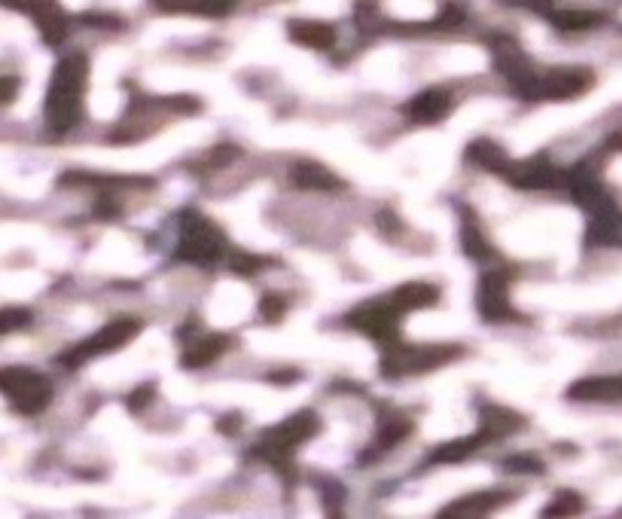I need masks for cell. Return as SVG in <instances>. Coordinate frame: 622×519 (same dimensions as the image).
Returning a JSON list of instances; mask_svg holds the SVG:
<instances>
[{
    "mask_svg": "<svg viewBox=\"0 0 622 519\" xmlns=\"http://www.w3.org/2000/svg\"><path fill=\"white\" fill-rule=\"evenodd\" d=\"M80 89H83V62L80 59H68L58 68L52 89H49V120L52 126L65 129L77 120V104H80Z\"/></svg>",
    "mask_w": 622,
    "mask_h": 519,
    "instance_id": "6da1fadb",
    "label": "cell"
},
{
    "mask_svg": "<svg viewBox=\"0 0 622 519\" xmlns=\"http://www.w3.org/2000/svg\"><path fill=\"white\" fill-rule=\"evenodd\" d=\"M0 391H4L13 400V407L22 413H37L49 400V382L40 373L22 370V367L0 370Z\"/></svg>",
    "mask_w": 622,
    "mask_h": 519,
    "instance_id": "7a4b0ae2",
    "label": "cell"
},
{
    "mask_svg": "<svg viewBox=\"0 0 622 519\" xmlns=\"http://www.w3.org/2000/svg\"><path fill=\"white\" fill-rule=\"evenodd\" d=\"M28 321V312L22 309H7V312H0V333H10L16 327H22Z\"/></svg>",
    "mask_w": 622,
    "mask_h": 519,
    "instance_id": "3957f363",
    "label": "cell"
},
{
    "mask_svg": "<svg viewBox=\"0 0 622 519\" xmlns=\"http://www.w3.org/2000/svg\"><path fill=\"white\" fill-rule=\"evenodd\" d=\"M16 89H19V83L13 77H0V101H13Z\"/></svg>",
    "mask_w": 622,
    "mask_h": 519,
    "instance_id": "277c9868",
    "label": "cell"
},
{
    "mask_svg": "<svg viewBox=\"0 0 622 519\" xmlns=\"http://www.w3.org/2000/svg\"><path fill=\"white\" fill-rule=\"evenodd\" d=\"M613 144H619V147H622V135H619V138H616V141H613Z\"/></svg>",
    "mask_w": 622,
    "mask_h": 519,
    "instance_id": "5b68a950",
    "label": "cell"
}]
</instances>
